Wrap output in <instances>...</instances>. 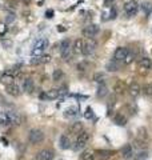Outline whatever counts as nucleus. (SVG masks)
Masks as SVG:
<instances>
[{"mask_svg":"<svg viewBox=\"0 0 152 160\" xmlns=\"http://www.w3.org/2000/svg\"><path fill=\"white\" fill-rule=\"evenodd\" d=\"M72 43H71L69 39H64L62 43H60V53H62V58L68 62L71 59V55H72Z\"/></svg>","mask_w":152,"mask_h":160,"instance_id":"f257e3e1","label":"nucleus"},{"mask_svg":"<svg viewBox=\"0 0 152 160\" xmlns=\"http://www.w3.org/2000/svg\"><path fill=\"white\" fill-rule=\"evenodd\" d=\"M88 140H89V133L87 131H82L79 135H78V138H76V142H75V149L78 151V149L80 148H84L85 146H87V143H88Z\"/></svg>","mask_w":152,"mask_h":160,"instance_id":"f03ea898","label":"nucleus"},{"mask_svg":"<svg viewBox=\"0 0 152 160\" xmlns=\"http://www.w3.org/2000/svg\"><path fill=\"white\" fill-rule=\"evenodd\" d=\"M28 140L31 142L32 144H39L42 143L44 140V133L43 131H40V129H31L29 131V135H28Z\"/></svg>","mask_w":152,"mask_h":160,"instance_id":"7ed1b4c3","label":"nucleus"},{"mask_svg":"<svg viewBox=\"0 0 152 160\" xmlns=\"http://www.w3.org/2000/svg\"><path fill=\"white\" fill-rule=\"evenodd\" d=\"M95 48H96L95 39L94 38H89V39L85 40L84 44H83V51H82V53L85 55V56H88V55H91V53L95 51Z\"/></svg>","mask_w":152,"mask_h":160,"instance_id":"20e7f679","label":"nucleus"},{"mask_svg":"<svg viewBox=\"0 0 152 160\" xmlns=\"http://www.w3.org/2000/svg\"><path fill=\"white\" fill-rule=\"evenodd\" d=\"M114 156V151L109 149H99L94 152V160H108Z\"/></svg>","mask_w":152,"mask_h":160,"instance_id":"39448f33","label":"nucleus"},{"mask_svg":"<svg viewBox=\"0 0 152 160\" xmlns=\"http://www.w3.org/2000/svg\"><path fill=\"white\" fill-rule=\"evenodd\" d=\"M138 9H139V4L136 3L135 0H129V2H127L125 6H124V11L127 12V15H128L129 18L134 16V15H136Z\"/></svg>","mask_w":152,"mask_h":160,"instance_id":"423d86ee","label":"nucleus"},{"mask_svg":"<svg viewBox=\"0 0 152 160\" xmlns=\"http://www.w3.org/2000/svg\"><path fill=\"white\" fill-rule=\"evenodd\" d=\"M98 32H99V26L98 24H89V26L83 28V36L87 38V39L94 38Z\"/></svg>","mask_w":152,"mask_h":160,"instance_id":"0eeeda50","label":"nucleus"},{"mask_svg":"<svg viewBox=\"0 0 152 160\" xmlns=\"http://www.w3.org/2000/svg\"><path fill=\"white\" fill-rule=\"evenodd\" d=\"M127 53H128V48L125 47H118L115 49L114 52V60H116V62H124V59L127 56Z\"/></svg>","mask_w":152,"mask_h":160,"instance_id":"6e6552de","label":"nucleus"},{"mask_svg":"<svg viewBox=\"0 0 152 160\" xmlns=\"http://www.w3.org/2000/svg\"><path fill=\"white\" fill-rule=\"evenodd\" d=\"M53 159V151L52 149H42L38 155H36V160H52Z\"/></svg>","mask_w":152,"mask_h":160,"instance_id":"1a4fd4ad","label":"nucleus"},{"mask_svg":"<svg viewBox=\"0 0 152 160\" xmlns=\"http://www.w3.org/2000/svg\"><path fill=\"white\" fill-rule=\"evenodd\" d=\"M125 83L124 82H121V80H118L115 84H114V92L115 93H118V95H123L125 92Z\"/></svg>","mask_w":152,"mask_h":160,"instance_id":"9d476101","label":"nucleus"},{"mask_svg":"<svg viewBox=\"0 0 152 160\" xmlns=\"http://www.w3.org/2000/svg\"><path fill=\"white\" fill-rule=\"evenodd\" d=\"M121 156H123L124 159H131L134 155V149H132V146L131 144H125V146L121 148Z\"/></svg>","mask_w":152,"mask_h":160,"instance_id":"9b49d317","label":"nucleus"},{"mask_svg":"<svg viewBox=\"0 0 152 160\" xmlns=\"http://www.w3.org/2000/svg\"><path fill=\"white\" fill-rule=\"evenodd\" d=\"M151 67H152V62H151V59H148V58H141L140 60H139V68L141 69V71H148V69H151Z\"/></svg>","mask_w":152,"mask_h":160,"instance_id":"f8f14e48","label":"nucleus"},{"mask_svg":"<svg viewBox=\"0 0 152 160\" xmlns=\"http://www.w3.org/2000/svg\"><path fill=\"white\" fill-rule=\"evenodd\" d=\"M128 91H129V95L132 98H138L139 95H140V92H141V87L139 86L138 83H131Z\"/></svg>","mask_w":152,"mask_h":160,"instance_id":"ddd939ff","label":"nucleus"},{"mask_svg":"<svg viewBox=\"0 0 152 160\" xmlns=\"http://www.w3.org/2000/svg\"><path fill=\"white\" fill-rule=\"evenodd\" d=\"M6 91H7L8 95H11V96H19V95L22 93L19 86H16V84H9V86H7Z\"/></svg>","mask_w":152,"mask_h":160,"instance_id":"4468645a","label":"nucleus"},{"mask_svg":"<svg viewBox=\"0 0 152 160\" xmlns=\"http://www.w3.org/2000/svg\"><path fill=\"white\" fill-rule=\"evenodd\" d=\"M83 44H84V40H82V39H76L75 42H73V47H72L73 53H76V55L82 53V51H83Z\"/></svg>","mask_w":152,"mask_h":160,"instance_id":"2eb2a0df","label":"nucleus"},{"mask_svg":"<svg viewBox=\"0 0 152 160\" xmlns=\"http://www.w3.org/2000/svg\"><path fill=\"white\" fill-rule=\"evenodd\" d=\"M33 88H35L33 80H32V79H25L24 83H23V89H24V92L31 93V92L33 91Z\"/></svg>","mask_w":152,"mask_h":160,"instance_id":"dca6fc26","label":"nucleus"},{"mask_svg":"<svg viewBox=\"0 0 152 160\" xmlns=\"http://www.w3.org/2000/svg\"><path fill=\"white\" fill-rule=\"evenodd\" d=\"M59 144L60 147H62L63 149H68L71 147V140H69V136H67V135H62L59 139Z\"/></svg>","mask_w":152,"mask_h":160,"instance_id":"f3484780","label":"nucleus"},{"mask_svg":"<svg viewBox=\"0 0 152 160\" xmlns=\"http://www.w3.org/2000/svg\"><path fill=\"white\" fill-rule=\"evenodd\" d=\"M7 113H8V118H9V124H13V126H19V124L22 123L19 113H16V112H7Z\"/></svg>","mask_w":152,"mask_h":160,"instance_id":"a211bd4d","label":"nucleus"},{"mask_svg":"<svg viewBox=\"0 0 152 160\" xmlns=\"http://www.w3.org/2000/svg\"><path fill=\"white\" fill-rule=\"evenodd\" d=\"M13 80H15V78H13V73L12 72H6L2 76V82L6 84V86H9V84H13Z\"/></svg>","mask_w":152,"mask_h":160,"instance_id":"6ab92c4d","label":"nucleus"},{"mask_svg":"<svg viewBox=\"0 0 152 160\" xmlns=\"http://www.w3.org/2000/svg\"><path fill=\"white\" fill-rule=\"evenodd\" d=\"M48 44H49V42H48L47 39H39L38 42L35 43L33 48H36V49H42V51H44V49L48 47Z\"/></svg>","mask_w":152,"mask_h":160,"instance_id":"aec40b11","label":"nucleus"},{"mask_svg":"<svg viewBox=\"0 0 152 160\" xmlns=\"http://www.w3.org/2000/svg\"><path fill=\"white\" fill-rule=\"evenodd\" d=\"M44 95H45V99H48V100H55V99H59V89H56V88H52V89H49V91L45 92Z\"/></svg>","mask_w":152,"mask_h":160,"instance_id":"412c9836","label":"nucleus"},{"mask_svg":"<svg viewBox=\"0 0 152 160\" xmlns=\"http://www.w3.org/2000/svg\"><path fill=\"white\" fill-rule=\"evenodd\" d=\"M71 133H73V135H79L80 132L83 131V123H80V122H76L73 123L72 126H71Z\"/></svg>","mask_w":152,"mask_h":160,"instance_id":"4be33fe9","label":"nucleus"},{"mask_svg":"<svg viewBox=\"0 0 152 160\" xmlns=\"http://www.w3.org/2000/svg\"><path fill=\"white\" fill-rule=\"evenodd\" d=\"M78 112H79V108H78V107H69V108L65 109L64 116H65V118H73V116H76V115H78Z\"/></svg>","mask_w":152,"mask_h":160,"instance_id":"5701e85b","label":"nucleus"},{"mask_svg":"<svg viewBox=\"0 0 152 160\" xmlns=\"http://www.w3.org/2000/svg\"><path fill=\"white\" fill-rule=\"evenodd\" d=\"M114 120H115V123L118 124V126H125V123H127V118L124 116L123 113H116Z\"/></svg>","mask_w":152,"mask_h":160,"instance_id":"b1692460","label":"nucleus"},{"mask_svg":"<svg viewBox=\"0 0 152 160\" xmlns=\"http://www.w3.org/2000/svg\"><path fill=\"white\" fill-rule=\"evenodd\" d=\"M119 62H116V60H111V62L107 64V69L111 72H116V71H119Z\"/></svg>","mask_w":152,"mask_h":160,"instance_id":"393cba45","label":"nucleus"},{"mask_svg":"<svg viewBox=\"0 0 152 160\" xmlns=\"http://www.w3.org/2000/svg\"><path fill=\"white\" fill-rule=\"evenodd\" d=\"M141 9H143V12L145 15H149L152 12V3L151 2H144L141 4Z\"/></svg>","mask_w":152,"mask_h":160,"instance_id":"a878e982","label":"nucleus"},{"mask_svg":"<svg viewBox=\"0 0 152 160\" xmlns=\"http://www.w3.org/2000/svg\"><path fill=\"white\" fill-rule=\"evenodd\" d=\"M9 124V118L7 112H0V126H7Z\"/></svg>","mask_w":152,"mask_h":160,"instance_id":"bb28decb","label":"nucleus"},{"mask_svg":"<svg viewBox=\"0 0 152 160\" xmlns=\"http://www.w3.org/2000/svg\"><path fill=\"white\" fill-rule=\"evenodd\" d=\"M107 93H108L107 87H105L104 84H100L99 88H98V96L99 98H104V96H107Z\"/></svg>","mask_w":152,"mask_h":160,"instance_id":"cd10ccee","label":"nucleus"},{"mask_svg":"<svg viewBox=\"0 0 152 160\" xmlns=\"http://www.w3.org/2000/svg\"><path fill=\"white\" fill-rule=\"evenodd\" d=\"M148 159V152L147 151H140L134 156V160H147Z\"/></svg>","mask_w":152,"mask_h":160,"instance_id":"c85d7f7f","label":"nucleus"},{"mask_svg":"<svg viewBox=\"0 0 152 160\" xmlns=\"http://www.w3.org/2000/svg\"><path fill=\"white\" fill-rule=\"evenodd\" d=\"M80 160H94V152L84 151L82 155H80Z\"/></svg>","mask_w":152,"mask_h":160,"instance_id":"c756f323","label":"nucleus"},{"mask_svg":"<svg viewBox=\"0 0 152 160\" xmlns=\"http://www.w3.org/2000/svg\"><path fill=\"white\" fill-rule=\"evenodd\" d=\"M141 92H143L145 96H152V84H145V86L141 88Z\"/></svg>","mask_w":152,"mask_h":160,"instance_id":"7c9ffc66","label":"nucleus"},{"mask_svg":"<svg viewBox=\"0 0 152 160\" xmlns=\"http://www.w3.org/2000/svg\"><path fill=\"white\" fill-rule=\"evenodd\" d=\"M147 139V131L144 128H140L139 131H138V140L139 142H143L144 143V140Z\"/></svg>","mask_w":152,"mask_h":160,"instance_id":"2f4dec72","label":"nucleus"},{"mask_svg":"<svg viewBox=\"0 0 152 160\" xmlns=\"http://www.w3.org/2000/svg\"><path fill=\"white\" fill-rule=\"evenodd\" d=\"M63 78V71L62 69H55L53 73H52V79L55 80V82H58V80H60Z\"/></svg>","mask_w":152,"mask_h":160,"instance_id":"473e14b6","label":"nucleus"},{"mask_svg":"<svg viewBox=\"0 0 152 160\" xmlns=\"http://www.w3.org/2000/svg\"><path fill=\"white\" fill-rule=\"evenodd\" d=\"M134 59H135L134 52H129V51H128V53H127V56H125V59H124V64H131V63L134 62Z\"/></svg>","mask_w":152,"mask_h":160,"instance_id":"72a5a7b5","label":"nucleus"},{"mask_svg":"<svg viewBox=\"0 0 152 160\" xmlns=\"http://www.w3.org/2000/svg\"><path fill=\"white\" fill-rule=\"evenodd\" d=\"M84 118L85 119H92L94 118V109L91 108V107H87V109H85V112H84Z\"/></svg>","mask_w":152,"mask_h":160,"instance_id":"f704fd0d","label":"nucleus"},{"mask_svg":"<svg viewBox=\"0 0 152 160\" xmlns=\"http://www.w3.org/2000/svg\"><path fill=\"white\" fill-rule=\"evenodd\" d=\"M103 79H104V75L101 72H96L94 75V80H95V82H98V83H101V82H103Z\"/></svg>","mask_w":152,"mask_h":160,"instance_id":"c9c22d12","label":"nucleus"},{"mask_svg":"<svg viewBox=\"0 0 152 160\" xmlns=\"http://www.w3.org/2000/svg\"><path fill=\"white\" fill-rule=\"evenodd\" d=\"M39 58H40V64H45V63H48L51 60L49 55H42V56H39Z\"/></svg>","mask_w":152,"mask_h":160,"instance_id":"e433bc0d","label":"nucleus"},{"mask_svg":"<svg viewBox=\"0 0 152 160\" xmlns=\"http://www.w3.org/2000/svg\"><path fill=\"white\" fill-rule=\"evenodd\" d=\"M2 44H3L4 48H11L13 43H12V40H8V39L4 40V39H3V40H2Z\"/></svg>","mask_w":152,"mask_h":160,"instance_id":"4c0bfd02","label":"nucleus"},{"mask_svg":"<svg viewBox=\"0 0 152 160\" xmlns=\"http://www.w3.org/2000/svg\"><path fill=\"white\" fill-rule=\"evenodd\" d=\"M13 20H15V15H13V13H8V15H7V18H6V24L12 23Z\"/></svg>","mask_w":152,"mask_h":160,"instance_id":"58836bf2","label":"nucleus"},{"mask_svg":"<svg viewBox=\"0 0 152 160\" xmlns=\"http://www.w3.org/2000/svg\"><path fill=\"white\" fill-rule=\"evenodd\" d=\"M45 18H48V19L53 18V11H52V9H48V11L45 12Z\"/></svg>","mask_w":152,"mask_h":160,"instance_id":"ea45409f","label":"nucleus"},{"mask_svg":"<svg viewBox=\"0 0 152 160\" xmlns=\"http://www.w3.org/2000/svg\"><path fill=\"white\" fill-rule=\"evenodd\" d=\"M6 32H7V28H6V26H4V24H0V35H2V36H3V35L6 33Z\"/></svg>","mask_w":152,"mask_h":160,"instance_id":"a19ab883","label":"nucleus"},{"mask_svg":"<svg viewBox=\"0 0 152 160\" xmlns=\"http://www.w3.org/2000/svg\"><path fill=\"white\" fill-rule=\"evenodd\" d=\"M109 15H111V16H109V19H115V18H116V11H115V9H111Z\"/></svg>","mask_w":152,"mask_h":160,"instance_id":"79ce46f5","label":"nucleus"},{"mask_svg":"<svg viewBox=\"0 0 152 160\" xmlns=\"http://www.w3.org/2000/svg\"><path fill=\"white\" fill-rule=\"evenodd\" d=\"M111 3H114V0H104V6L105 7H108Z\"/></svg>","mask_w":152,"mask_h":160,"instance_id":"37998d69","label":"nucleus"},{"mask_svg":"<svg viewBox=\"0 0 152 160\" xmlns=\"http://www.w3.org/2000/svg\"><path fill=\"white\" fill-rule=\"evenodd\" d=\"M58 31H59V32H64L65 28H64L63 26H58Z\"/></svg>","mask_w":152,"mask_h":160,"instance_id":"c03bdc74","label":"nucleus"},{"mask_svg":"<svg viewBox=\"0 0 152 160\" xmlns=\"http://www.w3.org/2000/svg\"><path fill=\"white\" fill-rule=\"evenodd\" d=\"M23 2H24L25 4H29V3H31V0H23Z\"/></svg>","mask_w":152,"mask_h":160,"instance_id":"a18cd8bd","label":"nucleus"}]
</instances>
